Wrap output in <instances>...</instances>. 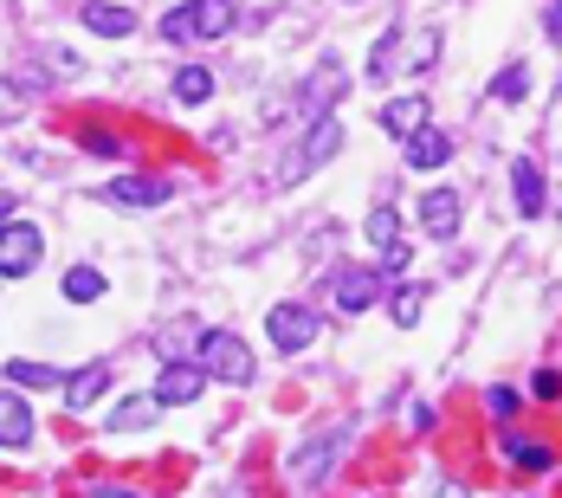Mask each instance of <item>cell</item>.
Here are the masks:
<instances>
[{
	"mask_svg": "<svg viewBox=\"0 0 562 498\" xmlns=\"http://www.w3.org/2000/svg\"><path fill=\"white\" fill-rule=\"evenodd\" d=\"M375 291H382V278L369 273V266H342L337 285H330V305H337L342 318H362L375 305Z\"/></svg>",
	"mask_w": 562,
	"mask_h": 498,
	"instance_id": "cell-6",
	"label": "cell"
},
{
	"mask_svg": "<svg viewBox=\"0 0 562 498\" xmlns=\"http://www.w3.org/2000/svg\"><path fill=\"white\" fill-rule=\"evenodd\" d=\"M459 221H465V201H459L452 188H427V195H420V226H427L434 240H452Z\"/></svg>",
	"mask_w": 562,
	"mask_h": 498,
	"instance_id": "cell-9",
	"label": "cell"
},
{
	"mask_svg": "<svg viewBox=\"0 0 562 498\" xmlns=\"http://www.w3.org/2000/svg\"><path fill=\"white\" fill-rule=\"evenodd\" d=\"M337 150H342V123H337V117H317V130L304 136V150H297V156H284L272 181H279V188H297L304 175H317V168L330 163Z\"/></svg>",
	"mask_w": 562,
	"mask_h": 498,
	"instance_id": "cell-2",
	"label": "cell"
},
{
	"mask_svg": "<svg viewBox=\"0 0 562 498\" xmlns=\"http://www.w3.org/2000/svg\"><path fill=\"white\" fill-rule=\"evenodd\" d=\"M447 156H452L447 130H414V136H407V168H440Z\"/></svg>",
	"mask_w": 562,
	"mask_h": 498,
	"instance_id": "cell-16",
	"label": "cell"
},
{
	"mask_svg": "<svg viewBox=\"0 0 562 498\" xmlns=\"http://www.w3.org/2000/svg\"><path fill=\"white\" fill-rule=\"evenodd\" d=\"M201 318H169V324H156V356H169V363H194L201 356Z\"/></svg>",
	"mask_w": 562,
	"mask_h": 498,
	"instance_id": "cell-10",
	"label": "cell"
},
{
	"mask_svg": "<svg viewBox=\"0 0 562 498\" xmlns=\"http://www.w3.org/2000/svg\"><path fill=\"white\" fill-rule=\"evenodd\" d=\"M543 26H550V33L562 40V0H550V13H543Z\"/></svg>",
	"mask_w": 562,
	"mask_h": 498,
	"instance_id": "cell-32",
	"label": "cell"
},
{
	"mask_svg": "<svg viewBox=\"0 0 562 498\" xmlns=\"http://www.w3.org/2000/svg\"><path fill=\"white\" fill-rule=\"evenodd\" d=\"M85 150H98V156H123V143H116L111 130H85Z\"/></svg>",
	"mask_w": 562,
	"mask_h": 498,
	"instance_id": "cell-29",
	"label": "cell"
},
{
	"mask_svg": "<svg viewBox=\"0 0 562 498\" xmlns=\"http://www.w3.org/2000/svg\"><path fill=\"white\" fill-rule=\"evenodd\" d=\"M382 130L401 136V143H407L414 130H427V98H389V104H382Z\"/></svg>",
	"mask_w": 562,
	"mask_h": 498,
	"instance_id": "cell-15",
	"label": "cell"
},
{
	"mask_svg": "<svg viewBox=\"0 0 562 498\" xmlns=\"http://www.w3.org/2000/svg\"><path fill=\"white\" fill-rule=\"evenodd\" d=\"M201 388H207V369L201 363H162V376H156V401L162 408H181V401H201Z\"/></svg>",
	"mask_w": 562,
	"mask_h": 498,
	"instance_id": "cell-7",
	"label": "cell"
},
{
	"mask_svg": "<svg viewBox=\"0 0 562 498\" xmlns=\"http://www.w3.org/2000/svg\"><path fill=\"white\" fill-rule=\"evenodd\" d=\"M401 266H407V240H394L389 253H382V273H401Z\"/></svg>",
	"mask_w": 562,
	"mask_h": 498,
	"instance_id": "cell-31",
	"label": "cell"
},
{
	"mask_svg": "<svg viewBox=\"0 0 562 498\" xmlns=\"http://www.w3.org/2000/svg\"><path fill=\"white\" fill-rule=\"evenodd\" d=\"M524 91H530V71H524V65H505V71L492 78V98H498V104H517Z\"/></svg>",
	"mask_w": 562,
	"mask_h": 498,
	"instance_id": "cell-25",
	"label": "cell"
},
{
	"mask_svg": "<svg viewBox=\"0 0 562 498\" xmlns=\"http://www.w3.org/2000/svg\"><path fill=\"white\" fill-rule=\"evenodd\" d=\"M85 26H91L98 40H130V33H136V13L116 7V0H91V7H85Z\"/></svg>",
	"mask_w": 562,
	"mask_h": 498,
	"instance_id": "cell-13",
	"label": "cell"
},
{
	"mask_svg": "<svg viewBox=\"0 0 562 498\" xmlns=\"http://www.w3.org/2000/svg\"><path fill=\"white\" fill-rule=\"evenodd\" d=\"M104 291H111V278L98 273V266H71V273H65V298H71V305H98Z\"/></svg>",
	"mask_w": 562,
	"mask_h": 498,
	"instance_id": "cell-19",
	"label": "cell"
},
{
	"mask_svg": "<svg viewBox=\"0 0 562 498\" xmlns=\"http://www.w3.org/2000/svg\"><path fill=\"white\" fill-rule=\"evenodd\" d=\"M226 26H233V0H188V7H175L162 20V40L194 46V40H221Z\"/></svg>",
	"mask_w": 562,
	"mask_h": 498,
	"instance_id": "cell-1",
	"label": "cell"
},
{
	"mask_svg": "<svg viewBox=\"0 0 562 498\" xmlns=\"http://www.w3.org/2000/svg\"><path fill=\"white\" fill-rule=\"evenodd\" d=\"M26 441H33V408L13 388H0V446H26Z\"/></svg>",
	"mask_w": 562,
	"mask_h": 498,
	"instance_id": "cell-14",
	"label": "cell"
},
{
	"mask_svg": "<svg viewBox=\"0 0 562 498\" xmlns=\"http://www.w3.org/2000/svg\"><path fill=\"white\" fill-rule=\"evenodd\" d=\"M175 98H181V104L214 98V71H207V65H181V71H175Z\"/></svg>",
	"mask_w": 562,
	"mask_h": 498,
	"instance_id": "cell-21",
	"label": "cell"
},
{
	"mask_svg": "<svg viewBox=\"0 0 562 498\" xmlns=\"http://www.w3.org/2000/svg\"><path fill=\"white\" fill-rule=\"evenodd\" d=\"M46 253V233L33 221H7L0 226V278H26Z\"/></svg>",
	"mask_w": 562,
	"mask_h": 498,
	"instance_id": "cell-4",
	"label": "cell"
},
{
	"mask_svg": "<svg viewBox=\"0 0 562 498\" xmlns=\"http://www.w3.org/2000/svg\"><path fill=\"white\" fill-rule=\"evenodd\" d=\"M98 201H111V208H156V201H169V181H149V175H123V181H111Z\"/></svg>",
	"mask_w": 562,
	"mask_h": 498,
	"instance_id": "cell-11",
	"label": "cell"
},
{
	"mask_svg": "<svg viewBox=\"0 0 562 498\" xmlns=\"http://www.w3.org/2000/svg\"><path fill=\"white\" fill-rule=\"evenodd\" d=\"M91 498H143V493H123V486H98Z\"/></svg>",
	"mask_w": 562,
	"mask_h": 498,
	"instance_id": "cell-33",
	"label": "cell"
},
{
	"mask_svg": "<svg viewBox=\"0 0 562 498\" xmlns=\"http://www.w3.org/2000/svg\"><path fill=\"white\" fill-rule=\"evenodd\" d=\"M394 46H401L394 33L382 40V46H375V58H369V78H389V71H394Z\"/></svg>",
	"mask_w": 562,
	"mask_h": 498,
	"instance_id": "cell-27",
	"label": "cell"
},
{
	"mask_svg": "<svg viewBox=\"0 0 562 498\" xmlns=\"http://www.w3.org/2000/svg\"><path fill=\"white\" fill-rule=\"evenodd\" d=\"M156 414H162V401H156V395H130V401H116V408H111V421H104V428L136 434V428H149Z\"/></svg>",
	"mask_w": 562,
	"mask_h": 498,
	"instance_id": "cell-17",
	"label": "cell"
},
{
	"mask_svg": "<svg viewBox=\"0 0 562 498\" xmlns=\"http://www.w3.org/2000/svg\"><path fill=\"white\" fill-rule=\"evenodd\" d=\"M517 408H524V401H517V388H485V414H492V421H510Z\"/></svg>",
	"mask_w": 562,
	"mask_h": 498,
	"instance_id": "cell-26",
	"label": "cell"
},
{
	"mask_svg": "<svg viewBox=\"0 0 562 498\" xmlns=\"http://www.w3.org/2000/svg\"><path fill=\"white\" fill-rule=\"evenodd\" d=\"M104 388H111V363H85V369L65 376V408L71 414H91L104 401Z\"/></svg>",
	"mask_w": 562,
	"mask_h": 498,
	"instance_id": "cell-8",
	"label": "cell"
},
{
	"mask_svg": "<svg viewBox=\"0 0 562 498\" xmlns=\"http://www.w3.org/2000/svg\"><path fill=\"white\" fill-rule=\"evenodd\" d=\"M510 188H517V214L537 221V214H543V168L530 163V156H517V163H510Z\"/></svg>",
	"mask_w": 562,
	"mask_h": 498,
	"instance_id": "cell-12",
	"label": "cell"
},
{
	"mask_svg": "<svg viewBox=\"0 0 562 498\" xmlns=\"http://www.w3.org/2000/svg\"><path fill=\"white\" fill-rule=\"evenodd\" d=\"M562 395V369H543V376H537V401H557Z\"/></svg>",
	"mask_w": 562,
	"mask_h": 498,
	"instance_id": "cell-30",
	"label": "cell"
},
{
	"mask_svg": "<svg viewBox=\"0 0 562 498\" xmlns=\"http://www.w3.org/2000/svg\"><path fill=\"white\" fill-rule=\"evenodd\" d=\"M434 58H440V33H420V40H414V71H427Z\"/></svg>",
	"mask_w": 562,
	"mask_h": 498,
	"instance_id": "cell-28",
	"label": "cell"
},
{
	"mask_svg": "<svg viewBox=\"0 0 562 498\" xmlns=\"http://www.w3.org/2000/svg\"><path fill=\"white\" fill-rule=\"evenodd\" d=\"M194 363H201L214 383H233V388L252 383V350H246L233 331H207V336H201V356H194Z\"/></svg>",
	"mask_w": 562,
	"mask_h": 498,
	"instance_id": "cell-3",
	"label": "cell"
},
{
	"mask_svg": "<svg viewBox=\"0 0 562 498\" xmlns=\"http://www.w3.org/2000/svg\"><path fill=\"white\" fill-rule=\"evenodd\" d=\"M337 446H342V428H337V434H324L317 446H304V453H297V473H304V479L317 486V479L330 473V460H337Z\"/></svg>",
	"mask_w": 562,
	"mask_h": 498,
	"instance_id": "cell-20",
	"label": "cell"
},
{
	"mask_svg": "<svg viewBox=\"0 0 562 498\" xmlns=\"http://www.w3.org/2000/svg\"><path fill=\"white\" fill-rule=\"evenodd\" d=\"M420 305H427V285H401V291L389 298V318L407 331V324H420Z\"/></svg>",
	"mask_w": 562,
	"mask_h": 498,
	"instance_id": "cell-23",
	"label": "cell"
},
{
	"mask_svg": "<svg viewBox=\"0 0 562 498\" xmlns=\"http://www.w3.org/2000/svg\"><path fill=\"white\" fill-rule=\"evenodd\" d=\"M505 460L517 466V473H550V466H557V446L524 441V434H505Z\"/></svg>",
	"mask_w": 562,
	"mask_h": 498,
	"instance_id": "cell-18",
	"label": "cell"
},
{
	"mask_svg": "<svg viewBox=\"0 0 562 498\" xmlns=\"http://www.w3.org/2000/svg\"><path fill=\"white\" fill-rule=\"evenodd\" d=\"M266 331H272V343H279L284 356H304V350L317 343V311H311V305H272Z\"/></svg>",
	"mask_w": 562,
	"mask_h": 498,
	"instance_id": "cell-5",
	"label": "cell"
},
{
	"mask_svg": "<svg viewBox=\"0 0 562 498\" xmlns=\"http://www.w3.org/2000/svg\"><path fill=\"white\" fill-rule=\"evenodd\" d=\"M362 233H369V246H382V253H389L394 240H401V214H394V208H375Z\"/></svg>",
	"mask_w": 562,
	"mask_h": 498,
	"instance_id": "cell-24",
	"label": "cell"
},
{
	"mask_svg": "<svg viewBox=\"0 0 562 498\" xmlns=\"http://www.w3.org/2000/svg\"><path fill=\"white\" fill-rule=\"evenodd\" d=\"M13 221V195H7V188H0V226Z\"/></svg>",
	"mask_w": 562,
	"mask_h": 498,
	"instance_id": "cell-34",
	"label": "cell"
},
{
	"mask_svg": "<svg viewBox=\"0 0 562 498\" xmlns=\"http://www.w3.org/2000/svg\"><path fill=\"white\" fill-rule=\"evenodd\" d=\"M7 383H20V388H58V369H53V363H33V356H13V363H7Z\"/></svg>",
	"mask_w": 562,
	"mask_h": 498,
	"instance_id": "cell-22",
	"label": "cell"
}]
</instances>
